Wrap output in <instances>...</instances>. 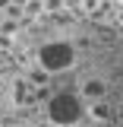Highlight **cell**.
<instances>
[{
	"label": "cell",
	"instance_id": "cell-1",
	"mask_svg": "<svg viewBox=\"0 0 123 127\" xmlns=\"http://www.w3.org/2000/svg\"><path fill=\"white\" fill-rule=\"evenodd\" d=\"M0 118L13 127H123V38L88 19L29 26L0 70Z\"/></svg>",
	"mask_w": 123,
	"mask_h": 127
}]
</instances>
